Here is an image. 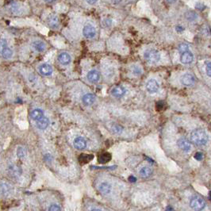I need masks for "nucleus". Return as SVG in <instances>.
<instances>
[{"label":"nucleus","instance_id":"obj_19","mask_svg":"<svg viewBox=\"0 0 211 211\" xmlns=\"http://www.w3.org/2000/svg\"><path fill=\"white\" fill-rule=\"evenodd\" d=\"M30 116H31V117H32L34 120H35L37 121L38 120H39V119H41L42 117H44V113L42 109H35L31 112Z\"/></svg>","mask_w":211,"mask_h":211},{"label":"nucleus","instance_id":"obj_8","mask_svg":"<svg viewBox=\"0 0 211 211\" xmlns=\"http://www.w3.org/2000/svg\"><path fill=\"white\" fill-rule=\"evenodd\" d=\"M38 71L42 75L48 76L53 73V68L48 64H42L38 67Z\"/></svg>","mask_w":211,"mask_h":211},{"label":"nucleus","instance_id":"obj_37","mask_svg":"<svg viewBox=\"0 0 211 211\" xmlns=\"http://www.w3.org/2000/svg\"><path fill=\"white\" fill-rule=\"evenodd\" d=\"M176 30L178 32H183V28L182 26H176Z\"/></svg>","mask_w":211,"mask_h":211},{"label":"nucleus","instance_id":"obj_2","mask_svg":"<svg viewBox=\"0 0 211 211\" xmlns=\"http://www.w3.org/2000/svg\"><path fill=\"white\" fill-rule=\"evenodd\" d=\"M145 58L148 62L151 64H156L160 60V54L155 49H150L145 53Z\"/></svg>","mask_w":211,"mask_h":211},{"label":"nucleus","instance_id":"obj_26","mask_svg":"<svg viewBox=\"0 0 211 211\" xmlns=\"http://www.w3.org/2000/svg\"><path fill=\"white\" fill-rule=\"evenodd\" d=\"M188 49H189V45L186 43H182L178 46V50H179V53H182V54L188 51Z\"/></svg>","mask_w":211,"mask_h":211},{"label":"nucleus","instance_id":"obj_31","mask_svg":"<svg viewBox=\"0 0 211 211\" xmlns=\"http://www.w3.org/2000/svg\"><path fill=\"white\" fill-rule=\"evenodd\" d=\"M49 211H61V209L57 204H53L49 207Z\"/></svg>","mask_w":211,"mask_h":211},{"label":"nucleus","instance_id":"obj_9","mask_svg":"<svg viewBox=\"0 0 211 211\" xmlns=\"http://www.w3.org/2000/svg\"><path fill=\"white\" fill-rule=\"evenodd\" d=\"M125 92H126V90L122 86H117L111 90V94L116 98L122 97L125 94Z\"/></svg>","mask_w":211,"mask_h":211},{"label":"nucleus","instance_id":"obj_39","mask_svg":"<svg viewBox=\"0 0 211 211\" xmlns=\"http://www.w3.org/2000/svg\"><path fill=\"white\" fill-rule=\"evenodd\" d=\"M87 2L89 4H94V3H96V1H87Z\"/></svg>","mask_w":211,"mask_h":211},{"label":"nucleus","instance_id":"obj_1","mask_svg":"<svg viewBox=\"0 0 211 211\" xmlns=\"http://www.w3.org/2000/svg\"><path fill=\"white\" fill-rule=\"evenodd\" d=\"M190 141L194 145L198 146H202L205 145L207 143L208 136L205 130L202 129H197L193 130L190 136Z\"/></svg>","mask_w":211,"mask_h":211},{"label":"nucleus","instance_id":"obj_27","mask_svg":"<svg viewBox=\"0 0 211 211\" xmlns=\"http://www.w3.org/2000/svg\"><path fill=\"white\" fill-rule=\"evenodd\" d=\"M26 155V150L23 147L20 146V147L18 148L17 149V156L18 158L20 159H23Z\"/></svg>","mask_w":211,"mask_h":211},{"label":"nucleus","instance_id":"obj_18","mask_svg":"<svg viewBox=\"0 0 211 211\" xmlns=\"http://www.w3.org/2000/svg\"><path fill=\"white\" fill-rule=\"evenodd\" d=\"M111 185L107 182H104L99 185L100 192L103 194H107L111 191Z\"/></svg>","mask_w":211,"mask_h":211},{"label":"nucleus","instance_id":"obj_36","mask_svg":"<svg viewBox=\"0 0 211 211\" xmlns=\"http://www.w3.org/2000/svg\"><path fill=\"white\" fill-rule=\"evenodd\" d=\"M129 182H131V183H135L136 181H137V179H136L134 176L131 175V176H129Z\"/></svg>","mask_w":211,"mask_h":211},{"label":"nucleus","instance_id":"obj_34","mask_svg":"<svg viewBox=\"0 0 211 211\" xmlns=\"http://www.w3.org/2000/svg\"><path fill=\"white\" fill-rule=\"evenodd\" d=\"M194 158L195 160H202V158H203V155H202V153H196L195 155H194Z\"/></svg>","mask_w":211,"mask_h":211},{"label":"nucleus","instance_id":"obj_38","mask_svg":"<svg viewBox=\"0 0 211 211\" xmlns=\"http://www.w3.org/2000/svg\"><path fill=\"white\" fill-rule=\"evenodd\" d=\"M173 210H174V209H172V208L171 207V206H168V207L166 208V211H173Z\"/></svg>","mask_w":211,"mask_h":211},{"label":"nucleus","instance_id":"obj_30","mask_svg":"<svg viewBox=\"0 0 211 211\" xmlns=\"http://www.w3.org/2000/svg\"><path fill=\"white\" fill-rule=\"evenodd\" d=\"M112 129H113V133H121V131H122V128L120 125H114L112 127Z\"/></svg>","mask_w":211,"mask_h":211},{"label":"nucleus","instance_id":"obj_40","mask_svg":"<svg viewBox=\"0 0 211 211\" xmlns=\"http://www.w3.org/2000/svg\"><path fill=\"white\" fill-rule=\"evenodd\" d=\"M90 211H101L100 209H92V210H90Z\"/></svg>","mask_w":211,"mask_h":211},{"label":"nucleus","instance_id":"obj_21","mask_svg":"<svg viewBox=\"0 0 211 211\" xmlns=\"http://www.w3.org/2000/svg\"><path fill=\"white\" fill-rule=\"evenodd\" d=\"M58 18L56 15H51L50 17L48 18V24L51 28H57L58 26Z\"/></svg>","mask_w":211,"mask_h":211},{"label":"nucleus","instance_id":"obj_17","mask_svg":"<svg viewBox=\"0 0 211 211\" xmlns=\"http://www.w3.org/2000/svg\"><path fill=\"white\" fill-rule=\"evenodd\" d=\"M94 100H95V97L93 94H86L85 95H83V98H82V101H83V104L86 106H90L94 103Z\"/></svg>","mask_w":211,"mask_h":211},{"label":"nucleus","instance_id":"obj_29","mask_svg":"<svg viewBox=\"0 0 211 211\" xmlns=\"http://www.w3.org/2000/svg\"><path fill=\"white\" fill-rule=\"evenodd\" d=\"M186 18L188 20H190V21H193V20H194L197 18V14L195 13H194V12L189 11L188 13L186 14Z\"/></svg>","mask_w":211,"mask_h":211},{"label":"nucleus","instance_id":"obj_13","mask_svg":"<svg viewBox=\"0 0 211 211\" xmlns=\"http://www.w3.org/2000/svg\"><path fill=\"white\" fill-rule=\"evenodd\" d=\"M87 79L89 81L91 82V83H96L100 79V75L97 71L95 70H92V71H90V72L87 73Z\"/></svg>","mask_w":211,"mask_h":211},{"label":"nucleus","instance_id":"obj_32","mask_svg":"<svg viewBox=\"0 0 211 211\" xmlns=\"http://www.w3.org/2000/svg\"><path fill=\"white\" fill-rule=\"evenodd\" d=\"M141 68H138L137 66H133V73L134 74V75H140L141 74Z\"/></svg>","mask_w":211,"mask_h":211},{"label":"nucleus","instance_id":"obj_3","mask_svg":"<svg viewBox=\"0 0 211 211\" xmlns=\"http://www.w3.org/2000/svg\"><path fill=\"white\" fill-rule=\"evenodd\" d=\"M190 205V207L196 211H201L205 207V201L199 197H194L191 198Z\"/></svg>","mask_w":211,"mask_h":211},{"label":"nucleus","instance_id":"obj_28","mask_svg":"<svg viewBox=\"0 0 211 211\" xmlns=\"http://www.w3.org/2000/svg\"><path fill=\"white\" fill-rule=\"evenodd\" d=\"M6 47H8L6 40L4 39V38H0V53H1V51H2V49H5V48Z\"/></svg>","mask_w":211,"mask_h":211},{"label":"nucleus","instance_id":"obj_22","mask_svg":"<svg viewBox=\"0 0 211 211\" xmlns=\"http://www.w3.org/2000/svg\"><path fill=\"white\" fill-rule=\"evenodd\" d=\"M32 46L38 52L44 51L45 49V43L43 42H41V41H35V42H34L32 44Z\"/></svg>","mask_w":211,"mask_h":211},{"label":"nucleus","instance_id":"obj_20","mask_svg":"<svg viewBox=\"0 0 211 211\" xmlns=\"http://www.w3.org/2000/svg\"><path fill=\"white\" fill-rule=\"evenodd\" d=\"M94 156L88 154H81L79 157V162L81 164H86L89 163L90 160H92Z\"/></svg>","mask_w":211,"mask_h":211},{"label":"nucleus","instance_id":"obj_6","mask_svg":"<svg viewBox=\"0 0 211 211\" xmlns=\"http://www.w3.org/2000/svg\"><path fill=\"white\" fill-rule=\"evenodd\" d=\"M177 145L179 149L186 152V153L189 152L191 149V145H190L188 140H187L186 138H179L177 141Z\"/></svg>","mask_w":211,"mask_h":211},{"label":"nucleus","instance_id":"obj_4","mask_svg":"<svg viewBox=\"0 0 211 211\" xmlns=\"http://www.w3.org/2000/svg\"><path fill=\"white\" fill-rule=\"evenodd\" d=\"M83 34L85 38H93L96 34V30L91 25H87L83 27Z\"/></svg>","mask_w":211,"mask_h":211},{"label":"nucleus","instance_id":"obj_14","mask_svg":"<svg viewBox=\"0 0 211 211\" xmlns=\"http://www.w3.org/2000/svg\"><path fill=\"white\" fill-rule=\"evenodd\" d=\"M58 60L63 65H68L71 62V57L68 53H62L58 56Z\"/></svg>","mask_w":211,"mask_h":211},{"label":"nucleus","instance_id":"obj_33","mask_svg":"<svg viewBox=\"0 0 211 211\" xmlns=\"http://www.w3.org/2000/svg\"><path fill=\"white\" fill-rule=\"evenodd\" d=\"M211 68H210V62L206 63V66H205V72L207 73L208 76L210 77L211 76Z\"/></svg>","mask_w":211,"mask_h":211},{"label":"nucleus","instance_id":"obj_23","mask_svg":"<svg viewBox=\"0 0 211 211\" xmlns=\"http://www.w3.org/2000/svg\"><path fill=\"white\" fill-rule=\"evenodd\" d=\"M111 160V155L109 153H102L98 157V162L100 164H106V163H108L109 160Z\"/></svg>","mask_w":211,"mask_h":211},{"label":"nucleus","instance_id":"obj_11","mask_svg":"<svg viewBox=\"0 0 211 211\" xmlns=\"http://www.w3.org/2000/svg\"><path fill=\"white\" fill-rule=\"evenodd\" d=\"M180 60L183 64H190L194 60V56H193V54L190 52L187 51L182 54Z\"/></svg>","mask_w":211,"mask_h":211},{"label":"nucleus","instance_id":"obj_10","mask_svg":"<svg viewBox=\"0 0 211 211\" xmlns=\"http://www.w3.org/2000/svg\"><path fill=\"white\" fill-rule=\"evenodd\" d=\"M194 82V78L191 74H184L181 77V83L184 86H191Z\"/></svg>","mask_w":211,"mask_h":211},{"label":"nucleus","instance_id":"obj_5","mask_svg":"<svg viewBox=\"0 0 211 211\" xmlns=\"http://www.w3.org/2000/svg\"><path fill=\"white\" fill-rule=\"evenodd\" d=\"M146 90L151 94L157 92L159 90V84L157 82V80H155L153 79H149V81L147 82V83H146Z\"/></svg>","mask_w":211,"mask_h":211},{"label":"nucleus","instance_id":"obj_15","mask_svg":"<svg viewBox=\"0 0 211 211\" xmlns=\"http://www.w3.org/2000/svg\"><path fill=\"white\" fill-rule=\"evenodd\" d=\"M36 125L39 129L44 130V129H47V127L49 126V120L47 118V117H43L41 119H39V120L37 121Z\"/></svg>","mask_w":211,"mask_h":211},{"label":"nucleus","instance_id":"obj_35","mask_svg":"<svg viewBox=\"0 0 211 211\" xmlns=\"http://www.w3.org/2000/svg\"><path fill=\"white\" fill-rule=\"evenodd\" d=\"M163 106H164V102H163L162 101H160V102H158L157 103V110H160V109H162Z\"/></svg>","mask_w":211,"mask_h":211},{"label":"nucleus","instance_id":"obj_25","mask_svg":"<svg viewBox=\"0 0 211 211\" xmlns=\"http://www.w3.org/2000/svg\"><path fill=\"white\" fill-rule=\"evenodd\" d=\"M0 54L2 55V57L5 59H10L11 58V57L13 56V51L11 50V49L9 47H6L5 49H3L1 51Z\"/></svg>","mask_w":211,"mask_h":211},{"label":"nucleus","instance_id":"obj_7","mask_svg":"<svg viewBox=\"0 0 211 211\" xmlns=\"http://www.w3.org/2000/svg\"><path fill=\"white\" fill-rule=\"evenodd\" d=\"M73 145L74 147L78 150H83L85 148L87 147V141L83 137H76L74 140Z\"/></svg>","mask_w":211,"mask_h":211},{"label":"nucleus","instance_id":"obj_16","mask_svg":"<svg viewBox=\"0 0 211 211\" xmlns=\"http://www.w3.org/2000/svg\"><path fill=\"white\" fill-rule=\"evenodd\" d=\"M8 170L9 173L14 177H18L22 175V168L17 165H10Z\"/></svg>","mask_w":211,"mask_h":211},{"label":"nucleus","instance_id":"obj_24","mask_svg":"<svg viewBox=\"0 0 211 211\" xmlns=\"http://www.w3.org/2000/svg\"><path fill=\"white\" fill-rule=\"evenodd\" d=\"M153 174V171L149 167H144L140 171V175L142 178H149Z\"/></svg>","mask_w":211,"mask_h":211},{"label":"nucleus","instance_id":"obj_12","mask_svg":"<svg viewBox=\"0 0 211 211\" xmlns=\"http://www.w3.org/2000/svg\"><path fill=\"white\" fill-rule=\"evenodd\" d=\"M12 187L10 184L6 183H0V194L2 196H7L11 193Z\"/></svg>","mask_w":211,"mask_h":211}]
</instances>
